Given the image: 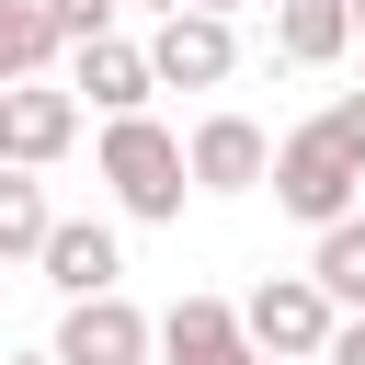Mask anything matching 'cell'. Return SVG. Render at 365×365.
Listing matches in <instances>:
<instances>
[{"mask_svg": "<svg viewBox=\"0 0 365 365\" xmlns=\"http://www.w3.org/2000/svg\"><path fill=\"white\" fill-rule=\"evenodd\" d=\"M182 171H194L205 194H262V182H274V137H262L251 114H205V125L182 137Z\"/></svg>", "mask_w": 365, "mask_h": 365, "instance_id": "5b68a950", "label": "cell"}, {"mask_svg": "<svg viewBox=\"0 0 365 365\" xmlns=\"http://www.w3.org/2000/svg\"><path fill=\"white\" fill-rule=\"evenodd\" d=\"M342 11H354V34H365V0H342Z\"/></svg>", "mask_w": 365, "mask_h": 365, "instance_id": "ffe728a7", "label": "cell"}, {"mask_svg": "<svg viewBox=\"0 0 365 365\" xmlns=\"http://www.w3.org/2000/svg\"><path fill=\"white\" fill-rule=\"evenodd\" d=\"M68 137H80L68 80H23V91H0V160H11V171H46Z\"/></svg>", "mask_w": 365, "mask_h": 365, "instance_id": "52a82bcc", "label": "cell"}, {"mask_svg": "<svg viewBox=\"0 0 365 365\" xmlns=\"http://www.w3.org/2000/svg\"><path fill=\"white\" fill-rule=\"evenodd\" d=\"M331 331H342V308H331L308 274H262V285H251V308H240V342H251L262 365H319V354H331Z\"/></svg>", "mask_w": 365, "mask_h": 365, "instance_id": "6da1fadb", "label": "cell"}, {"mask_svg": "<svg viewBox=\"0 0 365 365\" xmlns=\"http://www.w3.org/2000/svg\"><path fill=\"white\" fill-rule=\"evenodd\" d=\"M0 171H11V160H0Z\"/></svg>", "mask_w": 365, "mask_h": 365, "instance_id": "7402d4cb", "label": "cell"}, {"mask_svg": "<svg viewBox=\"0 0 365 365\" xmlns=\"http://www.w3.org/2000/svg\"><path fill=\"white\" fill-rule=\"evenodd\" d=\"M34 11H46L57 46H103V34H114V0H34Z\"/></svg>", "mask_w": 365, "mask_h": 365, "instance_id": "9a60e30c", "label": "cell"}, {"mask_svg": "<svg viewBox=\"0 0 365 365\" xmlns=\"http://www.w3.org/2000/svg\"><path fill=\"white\" fill-rule=\"evenodd\" d=\"M46 57H57V34H46V11H34V0H0V91H23V80H46Z\"/></svg>", "mask_w": 365, "mask_h": 365, "instance_id": "4fadbf2b", "label": "cell"}, {"mask_svg": "<svg viewBox=\"0 0 365 365\" xmlns=\"http://www.w3.org/2000/svg\"><path fill=\"white\" fill-rule=\"evenodd\" d=\"M11 365H57V354H11Z\"/></svg>", "mask_w": 365, "mask_h": 365, "instance_id": "d6986e66", "label": "cell"}, {"mask_svg": "<svg viewBox=\"0 0 365 365\" xmlns=\"http://www.w3.org/2000/svg\"><path fill=\"white\" fill-rule=\"evenodd\" d=\"M342 46H354V11H342V0H285V11H274V57H285V68H331Z\"/></svg>", "mask_w": 365, "mask_h": 365, "instance_id": "8fae6325", "label": "cell"}, {"mask_svg": "<svg viewBox=\"0 0 365 365\" xmlns=\"http://www.w3.org/2000/svg\"><path fill=\"white\" fill-rule=\"evenodd\" d=\"M148 46H125V34H103V46H68V103H91L103 125H125V114H148Z\"/></svg>", "mask_w": 365, "mask_h": 365, "instance_id": "8992f818", "label": "cell"}, {"mask_svg": "<svg viewBox=\"0 0 365 365\" xmlns=\"http://www.w3.org/2000/svg\"><path fill=\"white\" fill-rule=\"evenodd\" d=\"M308 285L342 308V319H365V217H342V228H319V251H308Z\"/></svg>", "mask_w": 365, "mask_h": 365, "instance_id": "7c38bea8", "label": "cell"}, {"mask_svg": "<svg viewBox=\"0 0 365 365\" xmlns=\"http://www.w3.org/2000/svg\"><path fill=\"white\" fill-rule=\"evenodd\" d=\"M228 68H240V34H228V23L160 11V34H148V80H160V91H217Z\"/></svg>", "mask_w": 365, "mask_h": 365, "instance_id": "277c9868", "label": "cell"}, {"mask_svg": "<svg viewBox=\"0 0 365 365\" xmlns=\"http://www.w3.org/2000/svg\"><path fill=\"white\" fill-rule=\"evenodd\" d=\"M319 365H365V319H342V331H331V354H319Z\"/></svg>", "mask_w": 365, "mask_h": 365, "instance_id": "e0dca14e", "label": "cell"}, {"mask_svg": "<svg viewBox=\"0 0 365 365\" xmlns=\"http://www.w3.org/2000/svg\"><path fill=\"white\" fill-rule=\"evenodd\" d=\"M34 262H46V285H57L68 308H80V297H114V274H125V251H114V228H103V217H57Z\"/></svg>", "mask_w": 365, "mask_h": 365, "instance_id": "9c48e42d", "label": "cell"}, {"mask_svg": "<svg viewBox=\"0 0 365 365\" xmlns=\"http://www.w3.org/2000/svg\"><path fill=\"white\" fill-rule=\"evenodd\" d=\"M319 137H331V148H342V160H354V171H365V91H342V103H331V114H319Z\"/></svg>", "mask_w": 365, "mask_h": 365, "instance_id": "2e32d148", "label": "cell"}, {"mask_svg": "<svg viewBox=\"0 0 365 365\" xmlns=\"http://www.w3.org/2000/svg\"><path fill=\"white\" fill-rule=\"evenodd\" d=\"M57 365H148L160 354V331L125 308V297H80L68 319H57V342H46Z\"/></svg>", "mask_w": 365, "mask_h": 365, "instance_id": "ba28073f", "label": "cell"}, {"mask_svg": "<svg viewBox=\"0 0 365 365\" xmlns=\"http://www.w3.org/2000/svg\"><path fill=\"white\" fill-rule=\"evenodd\" d=\"M240 365H262V354H240Z\"/></svg>", "mask_w": 365, "mask_h": 365, "instance_id": "44dd1931", "label": "cell"}, {"mask_svg": "<svg viewBox=\"0 0 365 365\" xmlns=\"http://www.w3.org/2000/svg\"><path fill=\"white\" fill-rule=\"evenodd\" d=\"M160 11H171V0H160Z\"/></svg>", "mask_w": 365, "mask_h": 365, "instance_id": "603a6c76", "label": "cell"}, {"mask_svg": "<svg viewBox=\"0 0 365 365\" xmlns=\"http://www.w3.org/2000/svg\"><path fill=\"white\" fill-rule=\"evenodd\" d=\"M251 342H240V308L228 297H182L171 319H160V365H240Z\"/></svg>", "mask_w": 365, "mask_h": 365, "instance_id": "30bf717a", "label": "cell"}, {"mask_svg": "<svg viewBox=\"0 0 365 365\" xmlns=\"http://www.w3.org/2000/svg\"><path fill=\"white\" fill-rule=\"evenodd\" d=\"M46 228H57V217H46V182H34V171H0V262H11V251H46Z\"/></svg>", "mask_w": 365, "mask_h": 365, "instance_id": "5bb4252c", "label": "cell"}, {"mask_svg": "<svg viewBox=\"0 0 365 365\" xmlns=\"http://www.w3.org/2000/svg\"><path fill=\"white\" fill-rule=\"evenodd\" d=\"M171 11H205V23H228V11H240V0H171Z\"/></svg>", "mask_w": 365, "mask_h": 365, "instance_id": "ac0fdd59", "label": "cell"}, {"mask_svg": "<svg viewBox=\"0 0 365 365\" xmlns=\"http://www.w3.org/2000/svg\"><path fill=\"white\" fill-rule=\"evenodd\" d=\"M103 182H114V205L125 217H182V137L171 125H148V114H125V125H103Z\"/></svg>", "mask_w": 365, "mask_h": 365, "instance_id": "7a4b0ae2", "label": "cell"}, {"mask_svg": "<svg viewBox=\"0 0 365 365\" xmlns=\"http://www.w3.org/2000/svg\"><path fill=\"white\" fill-rule=\"evenodd\" d=\"M354 194H365V171L319 137V125H297V137H274V205L285 217H308V228H342L354 217Z\"/></svg>", "mask_w": 365, "mask_h": 365, "instance_id": "3957f363", "label": "cell"}]
</instances>
